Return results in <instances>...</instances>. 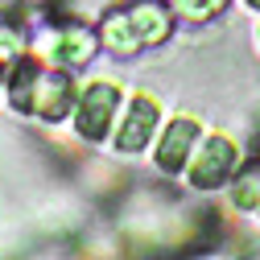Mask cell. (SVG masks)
Returning <instances> with one entry per match:
<instances>
[{
    "mask_svg": "<svg viewBox=\"0 0 260 260\" xmlns=\"http://www.w3.org/2000/svg\"><path fill=\"white\" fill-rule=\"evenodd\" d=\"M34 50L42 62H50V67H83V62H91L95 54V34L83 25H62V29H42V34L34 38Z\"/></svg>",
    "mask_w": 260,
    "mask_h": 260,
    "instance_id": "277c9868",
    "label": "cell"
},
{
    "mask_svg": "<svg viewBox=\"0 0 260 260\" xmlns=\"http://www.w3.org/2000/svg\"><path fill=\"white\" fill-rule=\"evenodd\" d=\"M75 133L83 141H104L112 133V124L120 116V87L112 83H87L79 95H75Z\"/></svg>",
    "mask_w": 260,
    "mask_h": 260,
    "instance_id": "3957f363",
    "label": "cell"
},
{
    "mask_svg": "<svg viewBox=\"0 0 260 260\" xmlns=\"http://www.w3.org/2000/svg\"><path fill=\"white\" fill-rule=\"evenodd\" d=\"M170 9L166 5H153V0H133V5H124V9H112L100 25V38L112 54H137L145 46H161L170 38Z\"/></svg>",
    "mask_w": 260,
    "mask_h": 260,
    "instance_id": "7a4b0ae2",
    "label": "cell"
},
{
    "mask_svg": "<svg viewBox=\"0 0 260 260\" xmlns=\"http://www.w3.org/2000/svg\"><path fill=\"white\" fill-rule=\"evenodd\" d=\"M157 124H161V104L153 100V95L137 91L133 100H128L124 116H120V128H116V153H141V149L153 141Z\"/></svg>",
    "mask_w": 260,
    "mask_h": 260,
    "instance_id": "8992f818",
    "label": "cell"
},
{
    "mask_svg": "<svg viewBox=\"0 0 260 260\" xmlns=\"http://www.w3.org/2000/svg\"><path fill=\"white\" fill-rule=\"evenodd\" d=\"M5 95L9 108L42 120V124H58L62 116L75 112V79L67 75V67H50L42 58H17L5 71Z\"/></svg>",
    "mask_w": 260,
    "mask_h": 260,
    "instance_id": "6da1fadb",
    "label": "cell"
},
{
    "mask_svg": "<svg viewBox=\"0 0 260 260\" xmlns=\"http://www.w3.org/2000/svg\"><path fill=\"white\" fill-rule=\"evenodd\" d=\"M248 9H260V0H248Z\"/></svg>",
    "mask_w": 260,
    "mask_h": 260,
    "instance_id": "8fae6325",
    "label": "cell"
},
{
    "mask_svg": "<svg viewBox=\"0 0 260 260\" xmlns=\"http://www.w3.org/2000/svg\"><path fill=\"white\" fill-rule=\"evenodd\" d=\"M0 87H5V67H0Z\"/></svg>",
    "mask_w": 260,
    "mask_h": 260,
    "instance_id": "7c38bea8",
    "label": "cell"
},
{
    "mask_svg": "<svg viewBox=\"0 0 260 260\" xmlns=\"http://www.w3.org/2000/svg\"><path fill=\"white\" fill-rule=\"evenodd\" d=\"M236 161H240V153H236V145L227 137H207L203 149L190 157L186 178H190L194 190H219L227 178L236 174Z\"/></svg>",
    "mask_w": 260,
    "mask_h": 260,
    "instance_id": "5b68a950",
    "label": "cell"
},
{
    "mask_svg": "<svg viewBox=\"0 0 260 260\" xmlns=\"http://www.w3.org/2000/svg\"><path fill=\"white\" fill-rule=\"evenodd\" d=\"M232 203H236L240 211H260V166H256V170H248V174L236 182Z\"/></svg>",
    "mask_w": 260,
    "mask_h": 260,
    "instance_id": "9c48e42d",
    "label": "cell"
},
{
    "mask_svg": "<svg viewBox=\"0 0 260 260\" xmlns=\"http://www.w3.org/2000/svg\"><path fill=\"white\" fill-rule=\"evenodd\" d=\"M199 137H203V124L194 116H174L161 128V141H157V170L161 174H182L194 157Z\"/></svg>",
    "mask_w": 260,
    "mask_h": 260,
    "instance_id": "52a82bcc",
    "label": "cell"
},
{
    "mask_svg": "<svg viewBox=\"0 0 260 260\" xmlns=\"http://www.w3.org/2000/svg\"><path fill=\"white\" fill-rule=\"evenodd\" d=\"M25 29L13 25V21H0V67H9V62H17L25 54Z\"/></svg>",
    "mask_w": 260,
    "mask_h": 260,
    "instance_id": "ba28073f",
    "label": "cell"
},
{
    "mask_svg": "<svg viewBox=\"0 0 260 260\" xmlns=\"http://www.w3.org/2000/svg\"><path fill=\"white\" fill-rule=\"evenodd\" d=\"M227 0H170V9L186 21H211L215 13H223Z\"/></svg>",
    "mask_w": 260,
    "mask_h": 260,
    "instance_id": "30bf717a",
    "label": "cell"
}]
</instances>
